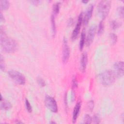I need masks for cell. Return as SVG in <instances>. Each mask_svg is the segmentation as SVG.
<instances>
[{
	"mask_svg": "<svg viewBox=\"0 0 124 124\" xmlns=\"http://www.w3.org/2000/svg\"><path fill=\"white\" fill-rule=\"evenodd\" d=\"M0 45L3 50L7 53H12L17 49L16 41L7 36L4 31L1 28L0 31Z\"/></svg>",
	"mask_w": 124,
	"mask_h": 124,
	"instance_id": "1",
	"label": "cell"
},
{
	"mask_svg": "<svg viewBox=\"0 0 124 124\" xmlns=\"http://www.w3.org/2000/svg\"><path fill=\"white\" fill-rule=\"evenodd\" d=\"M116 76L113 71L106 70L98 75V79L100 83L104 86H109L115 81Z\"/></svg>",
	"mask_w": 124,
	"mask_h": 124,
	"instance_id": "2",
	"label": "cell"
},
{
	"mask_svg": "<svg viewBox=\"0 0 124 124\" xmlns=\"http://www.w3.org/2000/svg\"><path fill=\"white\" fill-rule=\"evenodd\" d=\"M111 7V1L109 0H102L99 2L97 6V12L99 16L105 19L108 16Z\"/></svg>",
	"mask_w": 124,
	"mask_h": 124,
	"instance_id": "3",
	"label": "cell"
},
{
	"mask_svg": "<svg viewBox=\"0 0 124 124\" xmlns=\"http://www.w3.org/2000/svg\"><path fill=\"white\" fill-rule=\"evenodd\" d=\"M9 77L16 82L20 85H23L26 82L25 77L19 72L15 70H10L8 71Z\"/></svg>",
	"mask_w": 124,
	"mask_h": 124,
	"instance_id": "4",
	"label": "cell"
},
{
	"mask_svg": "<svg viewBox=\"0 0 124 124\" xmlns=\"http://www.w3.org/2000/svg\"><path fill=\"white\" fill-rule=\"evenodd\" d=\"M45 103L46 107L51 111L56 113L58 111V106L55 99L52 96L46 95L45 99Z\"/></svg>",
	"mask_w": 124,
	"mask_h": 124,
	"instance_id": "5",
	"label": "cell"
},
{
	"mask_svg": "<svg viewBox=\"0 0 124 124\" xmlns=\"http://www.w3.org/2000/svg\"><path fill=\"white\" fill-rule=\"evenodd\" d=\"M70 48L68 45L67 40L66 38H64L63 40V47H62V61L63 63L65 64L68 61L70 57Z\"/></svg>",
	"mask_w": 124,
	"mask_h": 124,
	"instance_id": "6",
	"label": "cell"
},
{
	"mask_svg": "<svg viewBox=\"0 0 124 124\" xmlns=\"http://www.w3.org/2000/svg\"><path fill=\"white\" fill-rule=\"evenodd\" d=\"M83 13L81 12L80 14L79 15L78 17V20L77 23L75 26L74 30H73L72 35H71V39L72 40H75L77 39L78 36V35L79 33L81 25L82 22L83 21Z\"/></svg>",
	"mask_w": 124,
	"mask_h": 124,
	"instance_id": "7",
	"label": "cell"
},
{
	"mask_svg": "<svg viewBox=\"0 0 124 124\" xmlns=\"http://www.w3.org/2000/svg\"><path fill=\"white\" fill-rule=\"evenodd\" d=\"M96 30V27L95 25H93L89 28L86 40V44L87 46H90L92 43L95 36Z\"/></svg>",
	"mask_w": 124,
	"mask_h": 124,
	"instance_id": "8",
	"label": "cell"
},
{
	"mask_svg": "<svg viewBox=\"0 0 124 124\" xmlns=\"http://www.w3.org/2000/svg\"><path fill=\"white\" fill-rule=\"evenodd\" d=\"M124 63L123 61L116 62L113 65V68L116 77H122L124 75Z\"/></svg>",
	"mask_w": 124,
	"mask_h": 124,
	"instance_id": "9",
	"label": "cell"
},
{
	"mask_svg": "<svg viewBox=\"0 0 124 124\" xmlns=\"http://www.w3.org/2000/svg\"><path fill=\"white\" fill-rule=\"evenodd\" d=\"M93 10V5L90 4L87 8L84 17H83V22L84 25L88 24L90 18L92 16V14Z\"/></svg>",
	"mask_w": 124,
	"mask_h": 124,
	"instance_id": "10",
	"label": "cell"
},
{
	"mask_svg": "<svg viewBox=\"0 0 124 124\" xmlns=\"http://www.w3.org/2000/svg\"><path fill=\"white\" fill-rule=\"evenodd\" d=\"M88 61V55L86 52H84L80 58V69L81 71L84 72L86 68V65Z\"/></svg>",
	"mask_w": 124,
	"mask_h": 124,
	"instance_id": "11",
	"label": "cell"
},
{
	"mask_svg": "<svg viewBox=\"0 0 124 124\" xmlns=\"http://www.w3.org/2000/svg\"><path fill=\"white\" fill-rule=\"evenodd\" d=\"M81 103L80 101H78L76 105L72 114V121L73 123H75L78 117L80 108H81Z\"/></svg>",
	"mask_w": 124,
	"mask_h": 124,
	"instance_id": "12",
	"label": "cell"
},
{
	"mask_svg": "<svg viewBox=\"0 0 124 124\" xmlns=\"http://www.w3.org/2000/svg\"><path fill=\"white\" fill-rule=\"evenodd\" d=\"M12 107L11 104L8 102V101L3 99L2 96V95H1L0 96V108L1 109H4V110H8L10 109Z\"/></svg>",
	"mask_w": 124,
	"mask_h": 124,
	"instance_id": "13",
	"label": "cell"
},
{
	"mask_svg": "<svg viewBox=\"0 0 124 124\" xmlns=\"http://www.w3.org/2000/svg\"><path fill=\"white\" fill-rule=\"evenodd\" d=\"M85 32L84 31V30L82 31L81 34V36H80V41H79V49L80 50H82L84 47V45L85 44Z\"/></svg>",
	"mask_w": 124,
	"mask_h": 124,
	"instance_id": "14",
	"label": "cell"
},
{
	"mask_svg": "<svg viewBox=\"0 0 124 124\" xmlns=\"http://www.w3.org/2000/svg\"><path fill=\"white\" fill-rule=\"evenodd\" d=\"M110 26L112 30H116L122 26V23L115 20H112L110 22Z\"/></svg>",
	"mask_w": 124,
	"mask_h": 124,
	"instance_id": "15",
	"label": "cell"
},
{
	"mask_svg": "<svg viewBox=\"0 0 124 124\" xmlns=\"http://www.w3.org/2000/svg\"><path fill=\"white\" fill-rule=\"evenodd\" d=\"M10 6V2L8 0H2L0 1V9L5 10L9 8Z\"/></svg>",
	"mask_w": 124,
	"mask_h": 124,
	"instance_id": "16",
	"label": "cell"
},
{
	"mask_svg": "<svg viewBox=\"0 0 124 124\" xmlns=\"http://www.w3.org/2000/svg\"><path fill=\"white\" fill-rule=\"evenodd\" d=\"M51 22L52 34H53V36H55V35L56 34V24H55V16L53 14L52 15L51 17Z\"/></svg>",
	"mask_w": 124,
	"mask_h": 124,
	"instance_id": "17",
	"label": "cell"
},
{
	"mask_svg": "<svg viewBox=\"0 0 124 124\" xmlns=\"http://www.w3.org/2000/svg\"><path fill=\"white\" fill-rule=\"evenodd\" d=\"M61 3L60 2H57L54 3L53 5V15H56L59 12L60 9Z\"/></svg>",
	"mask_w": 124,
	"mask_h": 124,
	"instance_id": "18",
	"label": "cell"
},
{
	"mask_svg": "<svg viewBox=\"0 0 124 124\" xmlns=\"http://www.w3.org/2000/svg\"><path fill=\"white\" fill-rule=\"evenodd\" d=\"M104 23L103 21H101L99 22V24L98 25V28L97 30V34L98 35L101 34L103 31H104Z\"/></svg>",
	"mask_w": 124,
	"mask_h": 124,
	"instance_id": "19",
	"label": "cell"
},
{
	"mask_svg": "<svg viewBox=\"0 0 124 124\" xmlns=\"http://www.w3.org/2000/svg\"><path fill=\"white\" fill-rule=\"evenodd\" d=\"M110 38L111 40V43L112 45H114L116 43L117 41V36L114 33H110Z\"/></svg>",
	"mask_w": 124,
	"mask_h": 124,
	"instance_id": "20",
	"label": "cell"
},
{
	"mask_svg": "<svg viewBox=\"0 0 124 124\" xmlns=\"http://www.w3.org/2000/svg\"><path fill=\"white\" fill-rule=\"evenodd\" d=\"M92 118L89 114H86L84 118V123L91 124L92 122Z\"/></svg>",
	"mask_w": 124,
	"mask_h": 124,
	"instance_id": "21",
	"label": "cell"
},
{
	"mask_svg": "<svg viewBox=\"0 0 124 124\" xmlns=\"http://www.w3.org/2000/svg\"><path fill=\"white\" fill-rule=\"evenodd\" d=\"M25 106H26V108L27 111L31 113L32 111V107L30 102L27 99H26L25 100Z\"/></svg>",
	"mask_w": 124,
	"mask_h": 124,
	"instance_id": "22",
	"label": "cell"
},
{
	"mask_svg": "<svg viewBox=\"0 0 124 124\" xmlns=\"http://www.w3.org/2000/svg\"><path fill=\"white\" fill-rule=\"evenodd\" d=\"M87 108L90 111H93L94 108V102L93 100H90L88 102L87 104Z\"/></svg>",
	"mask_w": 124,
	"mask_h": 124,
	"instance_id": "23",
	"label": "cell"
},
{
	"mask_svg": "<svg viewBox=\"0 0 124 124\" xmlns=\"http://www.w3.org/2000/svg\"><path fill=\"white\" fill-rule=\"evenodd\" d=\"M37 82H38V84L40 86H41V87H44L46 85L45 80L42 78H41V77H38L37 78Z\"/></svg>",
	"mask_w": 124,
	"mask_h": 124,
	"instance_id": "24",
	"label": "cell"
},
{
	"mask_svg": "<svg viewBox=\"0 0 124 124\" xmlns=\"http://www.w3.org/2000/svg\"><path fill=\"white\" fill-rule=\"evenodd\" d=\"M92 121H93V123L94 124H99L100 122V118L98 114H95L93 117V119H92Z\"/></svg>",
	"mask_w": 124,
	"mask_h": 124,
	"instance_id": "25",
	"label": "cell"
},
{
	"mask_svg": "<svg viewBox=\"0 0 124 124\" xmlns=\"http://www.w3.org/2000/svg\"><path fill=\"white\" fill-rule=\"evenodd\" d=\"M5 66L4 62V60L2 58V55H1L0 57V68L1 70L4 71L5 70Z\"/></svg>",
	"mask_w": 124,
	"mask_h": 124,
	"instance_id": "26",
	"label": "cell"
},
{
	"mask_svg": "<svg viewBox=\"0 0 124 124\" xmlns=\"http://www.w3.org/2000/svg\"><path fill=\"white\" fill-rule=\"evenodd\" d=\"M78 83L77 80V79L75 77H73L72 79V89L75 90L76 88L78 87Z\"/></svg>",
	"mask_w": 124,
	"mask_h": 124,
	"instance_id": "27",
	"label": "cell"
},
{
	"mask_svg": "<svg viewBox=\"0 0 124 124\" xmlns=\"http://www.w3.org/2000/svg\"><path fill=\"white\" fill-rule=\"evenodd\" d=\"M118 13L121 17L123 18L124 17V7L123 6H120L118 7Z\"/></svg>",
	"mask_w": 124,
	"mask_h": 124,
	"instance_id": "28",
	"label": "cell"
},
{
	"mask_svg": "<svg viewBox=\"0 0 124 124\" xmlns=\"http://www.w3.org/2000/svg\"><path fill=\"white\" fill-rule=\"evenodd\" d=\"M64 100V102L65 109H68V101H67V93H65V94Z\"/></svg>",
	"mask_w": 124,
	"mask_h": 124,
	"instance_id": "29",
	"label": "cell"
},
{
	"mask_svg": "<svg viewBox=\"0 0 124 124\" xmlns=\"http://www.w3.org/2000/svg\"><path fill=\"white\" fill-rule=\"evenodd\" d=\"M75 93L74 92V90L72 89V94H71V100L72 102L74 101L75 100Z\"/></svg>",
	"mask_w": 124,
	"mask_h": 124,
	"instance_id": "30",
	"label": "cell"
},
{
	"mask_svg": "<svg viewBox=\"0 0 124 124\" xmlns=\"http://www.w3.org/2000/svg\"><path fill=\"white\" fill-rule=\"evenodd\" d=\"M73 19L72 18H70V19H69L68 21L67 22L68 26L70 27L71 26H72L73 25Z\"/></svg>",
	"mask_w": 124,
	"mask_h": 124,
	"instance_id": "31",
	"label": "cell"
},
{
	"mask_svg": "<svg viewBox=\"0 0 124 124\" xmlns=\"http://www.w3.org/2000/svg\"><path fill=\"white\" fill-rule=\"evenodd\" d=\"M31 2L33 4L35 5H38L41 2V1L40 0H32L31 1Z\"/></svg>",
	"mask_w": 124,
	"mask_h": 124,
	"instance_id": "32",
	"label": "cell"
},
{
	"mask_svg": "<svg viewBox=\"0 0 124 124\" xmlns=\"http://www.w3.org/2000/svg\"><path fill=\"white\" fill-rule=\"evenodd\" d=\"M0 22H3V21H4V16H3V15L2 14V13L1 12L0 13Z\"/></svg>",
	"mask_w": 124,
	"mask_h": 124,
	"instance_id": "33",
	"label": "cell"
},
{
	"mask_svg": "<svg viewBox=\"0 0 124 124\" xmlns=\"http://www.w3.org/2000/svg\"><path fill=\"white\" fill-rule=\"evenodd\" d=\"M82 2L84 3H87L88 2V1H87V0H82Z\"/></svg>",
	"mask_w": 124,
	"mask_h": 124,
	"instance_id": "34",
	"label": "cell"
},
{
	"mask_svg": "<svg viewBox=\"0 0 124 124\" xmlns=\"http://www.w3.org/2000/svg\"><path fill=\"white\" fill-rule=\"evenodd\" d=\"M16 123H17V124H19V123H22V122H20V121H18L17 122L16 121Z\"/></svg>",
	"mask_w": 124,
	"mask_h": 124,
	"instance_id": "35",
	"label": "cell"
}]
</instances>
